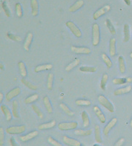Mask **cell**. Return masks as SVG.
Here are the masks:
<instances>
[{"mask_svg": "<svg viewBox=\"0 0 132 146\" xmlns=\"http://www.w3.org/2000/svg\"><path fill=\"white\" fill-rule=\"evenodd\" d=\"M92 45L97 46L100 42V28L98 23H94L92 28Z\"/></svg>", "mask_w": 132, "mask_h": 146, "instance_id": "obj_1", "label": "cell"}, {"mask_svg": "<svg viewBox=\"0 0 132 146\" xmlns=\"http://www.w3.org/2000/svg\"><path fill=\"white\" fill-rule=\"evenodd\" d=\"M98 100L99 103L102 106L104 107V108L108 110L110 113H113L115 111V109H114V106L112 103L109 102V100H107L104 95H100V96L98 97Z\"/></svg>", "mask_w": 132, "mask_h": 146, "instance_id": "obj_2", "label": "cell"}, {"mask_svg": "<svg viewBox=\"0 0 132 146\" xmlns=\"http://www.w3.org/2000/svg\"><path fill=\"white\" fill-rule=\"evenodd\" d=\"M66 26H67L68 28L70 30V32L74 34V36L77 38H80L81 36H82V33L81 32V30L79 29V28L76 25L75 23L73 21H68V22H66Z\"/></svg>", "mask_w": 132, "mask_h": 146, "instance_id": "obj_3", "label": "cell"}, {"mask_svg": "<svg viewBox=\"0 0 132 146\" xmlns=\"http://www.w3.org/2000/svg\"><path fill=\"white\" fill-rule=\"evenodd\" d=\"M78 126V123L75 121L72 122H65V123H60L58 124L59 129L62 131H68V130H72L76 129Z\"/></svg>", "mask_w": 132, "mask_h": 146, "instance_id": "obj_4", "label": "cell"}, {"mask_svg": "<svg viewBox=\"0 0 132 146\" xmlns=\"http://www.w3.org/2000/svg\"><path fill=\"white\" fill-rule=\"evenodd\" d=\"M25 130L26 126H23V125H21V126H15L8 127L6 129V131H7V134H10V135H18V134L24 132Z\"/></svg>", "mask_w": 132, "mask_h": 146, "instance_id": "obj_5", "label": "cell"}, {"mask_svg": "<svg viewBox=\"0 0 132 146\" xmlns=\"http://www.w3.org/2000/svg\"><path fill=\"white\" fill-rule=\"evenodd\" d=\"M111 10L110 5H104V7H102L101 8H100L99 10H98L97 11H95L93 14V19L94 20H98L101 16L104 15V14H106L109 11Z\"/></svg>", "mask_w": 132, "mask_h": 146, "instance_id": "obj_6", "label": "cell"}, {"mask_svg": "<svg viewBox=\"0 0 132 146\" xmlns=\"http://www.w3.org/2000/svg\"><path fill=\"white\" fill-rule=\"evenodd\" d=\"M70 50L72 52L77 53V54H90L91 53V50L90 48H86V47H76L71 46Z\"/></svg>", "mask_w": 132, "mask_h": 146, "instance_id": "obj_7", "label": "cell"}, {"mask_svg": "<svg viewBox=\"0 0 132 146\" xmlns=\"http://www.w3.org/2000/svg\"><path fill=\"white\" fill-rule=\"evenodd\" d=\"M21 90L19 87L13 88V89L10 90L9 92H7L6 96H5V99H6L7 102L11 101L14 97H16L17 96H19L21 94Z\"/></svg>", "mask_w": 132, "mask_h": 146, "instance_id": "obj_8", "label": "cell"}, {"mask_svg": "<svg viewBox=\"0 0 132 146\" xmlns=\"http://www.w3.org/2000/svg\"><path fill=\"white\" fill-rule=\"evenodd\" d=\"M64 143L69 146H81L80 142L73 138L68 137V136H64L62 138Z\"/></svg>", "mask_w": 132, "mask_h": 146, "instance_id": "obj_9", "label": "cell"}, {"mask_svg": "<svg viewBox=\"0 0 132 146\" xmlns=\"http://www.w3.org/2000/svg\"><path fill=\"white\" fill-rule=\"evenodd\" d=\"M32 40H33V35H32V32H29L27 34L25 40H24V42H23V48L26 51L29 50V48H30V45L32 44Z\"/></svg>", "mask_w": 132, "mask_h": 146, "instance_id": "obj_10", "label": "cell"}, {"mask_svg": "<svg viewBox=\"0 0 132 146\" xmlns=\"http://www.w3.org/2000/svg\"><path fill=\"white\" fill-rule=\"evenodd\" d=\"M31 13L33 16H37L39 13V4L38 0H31Z\"/></svg>", "mask_w": 132, "mask_h": 146, "instance_id": "obj_11", "label": "cell"}, {"mask_svg": "<svg viewBox=\"0 0 132 146\" xmlns=\"http://www.w3.org/2000/svg\"><path fill=\"white\" fill-rule=\"evenodd\" d=\"M93 111L95 114L96 115V116L98 118L99 121H101V123H104L106 122V117L104 115L103 112L101 111V110L99 108L98 106H94L93 107Z\"/></svg>", "mask_w": 132, "mask_h": 146, "instance_id": "obj_12", "label": "cell"}, {"mask_svg": "<svg viewBox=\"0 0 132 146\" xmlns=\"http://www.w3.org/2000/svg\"><path fill=\"white\" fill-rule=\"evenodd\" d=\"M117 119L116 118H113L112 120H111L110 121H109V123H108V124L107 125V126L104 127V135H106V136H107V135H109V131H110L111 129H112V128L114 127V126H115V124L117 123Z\"/></svg>", "mask_w": 132, "mask_h": 146, "instance_id": "obj_13", "label": "cell"}, {"mask_svg": "<svg viewBox=\"0 0 132 146\" xmlns=\"http://www.w3.org/2000/svg\"><path fill=\"white\" fill-rule=\"evenodd\" d=\"M38 135V131H32L31 132H29V134L26 135H23V136L20 137V139L22 142H27L30 140V139H34L35 137Z\"/></svg>", "mask_w": 132, "mask_h": 146, "instance_id": "obj_14", "label": "cell"}, {"mask_svg": "<svg viewBox=\"0 0 132 146\" xmlns=\"http://www.w3.org/2000/svg\"><path fill=\"white\" fill-rule=\"evenodd\" d=\"M84 4V2L83 0H77L74 5L69 7V11L70 13H74V12L77 11V10L83 7Z\"/></svg>", "mask_w": 132, "mask_h": 146, "instance_id": "obj_15", "label": "cell"}, {"mask_svg": "<svg viewBox=\"0 0 132 146\" xmlns=\"http://www.w3.org/2000/svg\"><path fill=\"white\" fill-rule=\"evenodd\" d=\"M19 103L16 100H14L12 104V115L15 118H19Z\"/></svg>", "mask_w": 132, "mask_h": 146, "instance_id": "obj_16", "label": "cell"}, {"mask_svg": "<svg viewBox=\"0 0 132 146\" xmlns=\"http://www.w3.org/2000/svg\"><path fill=\"white\" fill-rule=\"evenodd\" d=\"M0 108H1V110L3 113V114L5 115V118H6L7 121H11L12 118H13V115H12L10 110L8 109V108L7 106H5V105H2Z\"/></svg>", "mask_w": 132, "mask_h": 146, "instance_id": "obj_17", "label": "cell"}, {"mask_svg": "<svg viewBox=\"0 0 132 146\" xmlns=\"http://www.w3.org/2000/svg\"><path fill=\"white\" fill-rule=\"evenodd\" d=\"M132 89V87L131 86H125L124 88H118L116 91H115L114 92V95L115 96H119V95L121 94H125L129 93Z\"/></svg>", "mask_w": 132, "mask_h": 146, "instance_id": "obj_18", "label": "cell"}, {"mask_svg": "<svg viewBox=\"0 0 132 146\" xmlns=\"http://www.w3.org/2000/svg\"><path fill=\"white\" fill-rule=\"evenodd\" d=\"M56 126V121H50L49 123H42V124L39 125L38 126V129L39 130H45V129H52Z\"/></svg>", "mask_w": 132, "mask_h": 146, "instance_id": "obj_19", "label": "cell"}, {"mask_svg": "<svg viewBox=\"0 0 132 146\" xmlns=\"http://www.w3.org/2000/svg\"><path fill=\"white\" fill-rule=\"evenodd\" d=\"M53 68V66L51 64H46L38 65L35 68V72H39L45 71V70H50Z\"/></svg>", "mask_w": 132, "mask_h": 146, "instance_id": "obj_20", "label": "cell"}, {"mask_svg": "<svg viewBox=\"0 0 132 146\" xmlns=\"http://www.w3.org/2000/svg\"><path fill=\"white\" fill-rule=\"evenodd\" d=\"M109 54L111 56H115L116 54V40L112 38L109 41Z\"/></svg>", "mask_w": 132, "mask_h": 146, "instance_id": "obj_21", "label": "cell"}, {"mask_svg": "<svg viewBox=\"0 0 132 146\" xmlns=\"http://www.w3.org/2000/svg\"><path fill=\"white\" fill-rule=\"evenodd\" d=\"M43 100H44V106H45L47 112L49 113H53V108H52V103H51L50 100H49V97H48V96H44V98Z\"/></svg>", "mask_w": 132, "mask_h": 146, "instance_id": "obj_22", "label": "cell"}, {"mask_svg": "<svg viewBox=\"0 0 132 146\" xmlns=\"http://www.w3.org/2000/svg\"><path fill=\"white\" fill-rule=\"evenodd\" d=\"M82 123H83V126L84 128H87L90 126V118L86 111H83L82 113Z\"/></svg>", "mask_w": 132, "mask_h": 146, "instance_id": "obj_23", "label": "cell"}, {"mask_svg": "<svg viewBox=\"0 0 132 146\" xmlns=\"http://www.w3.org/2000/svg\"><path fill=\"white\" fill-rule=\"evenodd\" d=\"M18 66H19L20 75H21L23 78H26L27 75V68H26L25 64L23 63V62H19V63H18Z\"/></svg>", "mask_w": 132, "mask_h": 146, "instance_id": "obj_24", "label": "cell"}, {"mask_svg": "<svg viewBox=\"0 0 132 146\" xmlns=\"http://www.w3.org/2000/svg\"><path fill=\"white\" fill-rule=\"evenodd\" d=\"M95 139L98 143H102L101 135V128L98 125L95 126Z\"/></svg>", "mask_w": 132, "mask_h": 146, "instance_id": "obj_25", "label": "cell"}, {"mask_svg": "<svg viewBox=\"0 0 132 146\" xmlns=\"http://www.w3.org/2000/svg\"><path fill=\"white\" fill-rule=\"evenodd\" d=\"M123 32H124V42H127L130 40V31H129V24H125L123 27Z\"/></svg>", "mask_w": 132, "mask_h": 146, "instance_id": "obj_26", "label": "cell"}, {"mask_svg": "<svg viewBox=\"0 0 132 146\" xmlns=\"http://www.w3.org/2000/svg\"><path fill=\"white\" fill-rule=\"evenodd\" d=\"M79 64H80V60H79V58H76L74 61H73L71 63L69 64L65 67V70H66V72H70V70H72L74 68L76 67Z\"/></svg>", "mask_w": 132, "mask_h": 146, "instance_id": "obj_27", "label": "cell"}, {"mask_svg": "<svg viewBox=\"0 0 132 146\" xmlns=\"http://www.w3.org/2000/svg\"><path fill=\"white\" fill-rule=\"evenodd\" d=\"M21 83H23V84L26 87H27L29 89L32 90V91H35V90H37L38 87L36 86L35 85L32 84L31 82H29V81H28L27 80H26L24 78H23L21 79Z\"/></svg>", "mask_w": 132, "mask_h": 146, "instance_id": "obj_28", "label": "cell"}, {"mask_svg": "<svg viewBox=\"0 0 132 146\" xmlns=\"http://www.w3.org/2000/svg\"><path fill=\"white\" fill-rule=\"evenodd\" d=\"M118 64H119V70L121 73L123 74L125 72V60H124L123 56L118 57Z\"/></svg>", "mask_w": 132, "mask_h": 146, "instance_id": "obj_29", "label": "cell"}, {"mask_svg": "<svg viewBox=\"0 0 132 146\" xmlns=\"http://www.w3.org/2000/svg\"><path fill=\"white\" fill-rule=\"evenodd\" d=\"M79 70L82 72H95L97 71V67L95 66H81Z\"/></svg>", "mask_w": 132, "mask_h": 146, "instance_id": "obj_30", "label": "cell"}, {"mask_svg": "<svg viewBox=\"0 0 132 146\" xmlns=\"http://www.w3.org/2000/svg\"><path fill=\"white\" fill-rule=\"evenodd\" d=\"M101 58L103 60V62L105 63V64L107 65V68L110 69L112 66V62L111 61V59L109 58V57L107 56L106 53H102L101 54Z\"/></svg>", "mask_w": 132, "mask_h": 146, "instance_id": "obj_31", "label": "cell"}, {"mask_svg": "<svg viewBox=\"0 0 132 146\" xmlns=\"http://www.w3.org/2000/svg\"><path fill=\"white\" fill-rule=\"evenodd\" d=\"M92 131L91 129L90 130H84V129H76L75 130L74 133L76 135L79 136H89L92 134Z\"/></svg>", "mask_w": 132, "mask_h": 146, "instance_id": "obj_32", "label": "cell"}, {"mask_svg": "<svg viewBox=\"0 0 132 146\" xmlns=\"http://www.w3.org/2000/svg\"><path fill=\"white\" fill-rule=\"evenodd\" d=\"M60 107L61 109L63 110L64 113H66V114H67L68 115H69V116H73L74 115V111H72L71 110H70L67 105H65V104H64V103H60Z\"/></svg>", "mask_w": 132, "mask_h": 146, "instance_id": "obj_33", "label": "cell"}, {"mask_svg": "<svg viewBox=\"0 0 132 146\" xmlns=\"http://www.w3.org/2000/svg\"><path fill=\"white\" fill-rule=\"evenodd\" d=\"M53 83H54V75L52 73H49L47 78V88L49 91H52L53 88Z\"/></svg>", "mask_w": 132, "mask_h": 146, "instance_id": "obj_34", "label": "cell"}, {"mask_svg": "<svg viewBox=\"0 0 132 146\" xmlns=\"http://www.w3.org/2000/svg\"><path fill=\"white\" fill-rule=\"evenodd\" d=\"M39 99V95L38 94H34L31 95V96H29L28 97L24 100V102L26 104H31V103L37 101Z\"/></svg>", "mask_w": 132, "mask_h": 146, "instance_id": "obj_35", "label": "cell"}, {"mask_svg": "<svg viewBox=\"0 0 132 146\" xmlns=\"http://www.w3.org/2000/svg\"><path fill=\"white\" fill-rule=\"evenodd\" d=\"M105 24H106V26H107V28H108V29H109V32H110L112 35H116V30H115V27H114L113 24L112 23V22L110 21V20H109V19H107L105 21Z\"/></svg>", "mask_w": 132, "mask_h": 146, "instance_id": "obj_36", "label": "cell"}, {"mask_svg": "<svg viewBox=\"0 0 132 146\" xmlns=\"http://www.w3.org/2000/svg\"><path fill=\"white\" fill-rule=\"evenodd\" d=\"M108 78H109V76L107 74H104L103 76H102L101 80V85L100 87L103 91L106 89V86H107V82H108Z\"/></svg>", "mask_w": 132, "mask_h": 146, "instance_id": "obj_37", "label": "cell"}, {"mask_svg": "<svg viewBox=\"0 0 132 146\" xmlns=\"http://www.w3.org/2000/svg\"><path fill=\"white\" fill-rule=\"evenodd\" d=\"M2 9H3L4 12H5L6 16L8 17V18L11 17V12H10V9H9L8 5H7L6 1H3V2H2Z\"/></svg>", "mask_w": 132, "mask_h": 146, "instance_id": "obj_38", "label": "cell"}, {"mask_svg": "<svg viewBox=\"0 0 132 146\" xmlns=\"http://www.w3.org/2000/svg\"><path fill=\"white\" fill-rule=\"evenodd\" d=\"M32 110H33V111L35 113V114L37 115L38 116V118H44V113H43V112H42L41 110L39 108L38 106H37L36 105H32Z\"/></svg>", "mask_w": 132, "mask_h": 146, "instance_id": "obj_39", "label": "cell"}, {"mask_svg": "<svg viewBox=\"0 0 132 146\" xmlns=\"http://www.w3.org/2000/svg\"><path fill=\"white\" fill-rule=\"evenodd\" d=\"M15 13L18 16V18H21L23 16V10H22L21 5L20 3H16L15 4Z\"/></svg>", "mask_w": 132, "mask_h": 146, "instance_id": "obj_40", "label": "cell"}, {"mask_svg": "<svg viewBox=\"0 0 132 146\" xmlns=\"http://www.w3.org/2000/svg\"><path fill=\"white\" fill-rule=\"evenodd\" d=\"M76 104L79 106H90L91 102L87 100H78L76 101Z\"/></svg>", "mask_w": 132, "mask_h": 146, "instance_id": "obj_41", "label": "cell"}, {"mask_svg": "<svg viewBox=\"0 0 132 146\" xmlns=\"http://www.w3.org/2000/svg\"><path fill=\"white\" fill-rule=\"evenodd\" d=\"M7 38H9L10 40H13V41L15 42H21L22 40V39L21 38V36H18V35H13V34L12 33H10V32H8V33L7 34Z\"/></svg>", "mask_w": 132, "mask_h": 146, "instance_id": "obj_42", "label": "cell"}, {"mask_svg": "<svg viewBox=\"0 0 132 146\" xmlns=\"http://www.w3.org/2000/svg\"><path fill=\"white\" fill-rule=\"evenodd\" d=\"M112 83L115 85H123L125 83H126V78H115L113 80H112Z\"/></svg>", "mask_w": 132, "mask_h": 146, "instance_id": "obj_43", "label": "cell"}, {"mask_svg": "<svg viewBox=\"0 0 132 146\" xmlns=\"http://www.w3.org/2000/svg\"><path fill=\"white\" fill-rule=\"evenodd\" d=\"M47 140H48L49 144L52 145V146H62V145L61 144V143H59L58 141H57L56 139H54L53 137H49L48 139H47Z\"/></svg>", "mask_w": 132, "mask_h": 146, "instance_id": "obj_44", "label": "cell"}, {"mask_svg": "<svg viewBox=\"0 0 132 146\" xmlns=\"http://www.w3.org/2000/svg\"><path fill=\"white\" fill-rule=\"evenodd\" d=\"M5 143V130L4 128L0 126V145H3Z\"/></svg>", "mask_w": 132, "mask_h": 146, "instance_id": "obj_45", "label": "cell"}, {"mask_svg": "<svg viewBox=\"0 0 132 146\" xmlns=\"http://www.w3.org/2000/svg\"><path fill=\"white\" fill-rule=\"evenodd\" d=\"M124 143H125V139L122 137L121 138V139H119L116 142V143L115 144V145L114 146H122Z\"/></svg>", "mask_w": 132, "mask_h": 146, "instance_id": "obj_46", "label": "cell"}, {"mask_svg": "<svg viewBox=\"0 0 132 146\" xmlns=\"http://www.w3.org/2000/svg\"><path fill=\"white\" fill-rule=\"evenodd\" d=\"M10 144L11 146H19V145L17 144L16 141H15V138L11 137L10 139Z\"/></svg>", "mask_w": 132, "mask_h": 146, "instance_id": "obj_47", "label": "cell"}, {"mask_svg": "<svg viewBox=\"0 0 132 146\" xmlns=\"http://www.w3.org/2000/svg\"><path fill=\"white\" fill-rule=\"evenodd\" d=\"M3 99H4V95L2 92H0V105L2 104V101H3Z\"/></svg>", "mask_w": 132, "mask_h": 146, "instance_id": "obj_48", "label": "cell"}, {"mask_svg": "<svg viewBox=\"0 0 132 146\" xmlns=\"http://www.w3.org/2000/svg\"><path fill=\"white\" fill-rule=\"evenodd\" d=\"M126 82L127 83H132V77H128V78H126Z\"/></svg>", "mask_w": 132, "mask_h": 146, "instance_id": "obj_49", "label": "cell"}, {"mask_svg": "<svg viewBox=\"0 0 132 146\" xmlns=\"http://www.w3.org/2000/svg\"><path fill=\"white\" fill-rule=\"evenodd\" d=\"M124 2L125 3V5H127L128 6H130L131 5V0H123Z\"/></svg>", "mask_w": 132, "mask_h": 146, "instance_id": "obj_50", "label": "cell"}, {"mask_svg": "<svg viewBox=\"0 0 132 146\" xmlns=\"http://www.w3.org/2000/svg\"><path fill=\"white\" fill-rule=\"evenodd\" d=\"M0 70H5V66H4L3 64L1 63V62H0Z\"/></svg>", "mask_w": 132, "mask_h": 146, "instance_id": "obj_51", "label": "cell"}, {"mask_svg": "<svg viewBox=\"0 0 132 146\" xmlns=\"http://www.w3.org/2000/svg\"><path fill=\"white\" fill-rule=\"evenodd\" d=\"M130 126H131V127L132 128V119L131 120V122H130Z\"/></svg>", "mask_w": 132, "mask_h": 146, "instance_id": "obj_52", "label": "cell"}, {"mask_svg": "<svg viewBox=\"0 0 132 146\" xmlns=\"http://www.w3.org/2000/svg\"><path fill=\"white\" fill-rule=\"evenodd\" d=\"M130 57H131V58H132V53H130Z\"/></svg>", "mask_w": 132, "mask_h": 146, "instance_id": "obj_53", "label": "cell"}, {"mask_svg": "<svg viewBox=\"0 0 132 146\" xmlns=\"http://www.w3.org/2000/svg\"><path fill=\"white\" fill-rule=\"evenodd\" d=\"M93 146H100V145H97V144H95V145H94Z\"/></svg>", "mask_w": 132, "mask_h": 146, "instance_id": "obj_54", "label": "cell"}]
</instances>
